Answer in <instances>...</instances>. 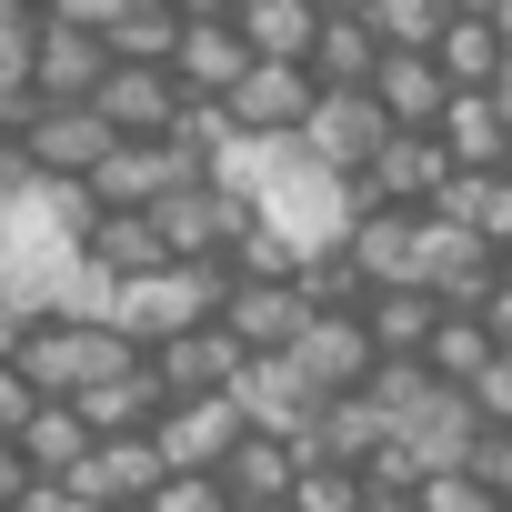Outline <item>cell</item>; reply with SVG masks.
Here are the masks:
<instances>
[{
    "label": "cell",
    "instance_id": "cell-1",
    "mask_svg": "<svg viewBox=\"0 0 512 512\" xmlns=\"http://www.w3.org/2000/svg\"><path fill=\"white\" fill-rule=\"evenodd\" d=\"M131 352H151V342H131L121 322H81V312H41L31 332H21V372L51 392V402H81L101 372H121Z\"/></svg>",
    "mask_w": 512,
    "mask_h": 512
},
{
    "label": "cell",
    "instance_id": "cell-7",
    "mask_svg": "<svg viewBox=\"0 0 512 512\" xmlns=\"http://www.w3.org/2000/svg\"><path fill=\"white\" fill-rule=\"evenodd\" d=\"M312 101H322V71H312V61H282V51H262V61L241 71V91H231L241 131H262V141L302 131V121H312Z\"/></svg>",
    "mask_w": 512,
    "mask_h": 512
},
{
    "label": "cell",
    "instance_id": "cell-19",
    "mask_svg": "<svg viewBox=\"0 0 512 512\" xmlns=\"http://www.w3.org/2000/svg\"><path fill=\"white\" fill-rule=\"evenodd\" d=\"M302 462H312V442H302V432H272V422H251V432L231 442L221 482H231V502H292Z\"/></svg>",
    "mask_w": 512,
    "mask_h": 512
},
{
    "label": "cell",
    "instance_id": "cell-17",
    "mask_svg": "<svg viewBox=\"0 0 512 512\" xmlns=\"http://www.w3.org/2000/svg\"><path fill=\"white\" fill-rule=\"evenodd\" d=\"M432 131H442V151H452L462 171H492V161L512 151V91H502V81H462Z\"/></svg>",
    "mask_w": 512,
    "mask_h": 512
},
{
    "label": "cell",
    "instance_id": "cell-48",
    "mask_svg": "<svg viewBox=\"0 0 512 512\" xmlns=\"http://www.w3.org/2000/svg\"><path fill=\"white\" fill-rule=\"evenodd\" d=\"M502 262H512V241H502Z\"/></svg>",
    "mask_w": 512,
    "mask_h": 512
},
{
    "label": "cell",
    "instance_id": "cell-41",
    "mask_svg": "<svg viewBox=\"0 0 512 512\" xmlns=\"http://www.w3.org/2000/svg\"><path fill=\"white\" fill-rule=\"evenodd\" d=\"M482 322H492V342H502V352H512V262H502V282H492V292H482Z\"/></svg>",
    "mask_w": 512,
    "mask_h": 512
},
{
    "label": "cell",
    "instance_id": "cell-31",
    "mask_svg": "<svg viewBox=\"0 0 512 512\" xmlns=\"http://www.w3.org/2000/svg\"><path fill=\"white\" fill-rule=\"evenodd\" d=\"M442 21H452V0H372V31H382L392 51H432Z\"/></svg>",
    "mask_w": 512,
    "mask_h": 512
},
{
    "label": "cell",
    "instance_id": "cell-3",
    "mask_svg": "<svg viewBox=\"0 0 512 512\" xmlns=\"http://www.w3.org/2000/svg\"><path fill=\"white\" fill-rule=\"evenodd\" d=\"M151 221H161V251H171V262H231V241H241V221H251V191H241V181H171V191L151 201Z\"/></svg>",
    "mask_w": 512,
    "mask_h": 512
},
{
    "label": "cell",
    "instance_id": "cell-2",
    "mask_svg": "<svg viewBox=\"0 0 512 512\" xmlns=\"http://www.w3.org/2000/svg\"><path fill=\"white\" fill-rule=\"evenodd\" d=\"M221 302H231V262H151V272L121 282V312L111 322L131 342H171L191 322H221Z\"/></svg>",
    "mask_w": 512,
    "mask_h": 512
},
{
    "label": "cell",
    "instance_id": "cell-49",
    "mask_svg": "<svg viewBox=\"0 0 512 512\" xmlns=\"http://www.w3.org/2000/svg\"><path fill=\"white\" fill-rule=\"evenodd\" d=\"M502 171H512V151H502Z\"/></svg>",
    "mask_w": 512,
    "mask_h": 512
},
{
    "label": "cell",
    "instance_id": "cell-28",
    "mask_svg": "<svg viewBox=\"0 0 512 512\" xmlns=\"http://www.w3.org/2000/svg\"><path fill=\"white\" fill-rule=\"evenodd\" d=\"M231 21L251 31V51H282V61H312V41H322V0H241Z\"/></svg>",
    "mask_w": 512,
    "mask_h": 512
},
{
    "label": "cell",
    "instance_id": "cell-35",
    "mask_svg": "<svg viewBox=\"0 0 512 512\" xmlns=\"http://www.w3.org/2000/svg\"><path fill=\"white\" fill-rule=\"evenodd\" d=\"M41 402H51V392H41V382L21 372V352H0V432H21V422H31Z\"/></svg>",
    "mask_w": 512,
    "mask_h": 512
},
{
    "label": "cell",
    "instance_id": "cell-6",
    "mask_svg": "<svg viewBox=\"0 0 512 512\" xmlns=\"http://www.w3.org/2000/svg\"><path fill=\"white\" fill-rule=\"evenodd\" d=\"M151 432H161L171 472H221V462H231V442L251 432V412H241V392H181Z\"/></svg>",
    "mask_w": 512,
    "mask_h": 512
},
{
    "label": "cell",
    "instance_id": "cell-21",
    "mask_svg": "<svg viewBox=\"0 0 512 512\" xmlns=\"http://www.w3.org/2000/svg\"><path fill=\"white\" fill-rule=\"evenodd\" d=\"M81 412H91L101 432H151V422L171 412V382H161V362H151V352H131L121 372H101V382L81 392Z\"/></svg>",
    "mask_w": 512,
    "mask_h": 512
},
{
    "label": "cell",
    "instance_id": "cell-5",
    "mask_svg": "<svg viewBox=\"0 0 512 512\" xmlns=\"http://www.w3.org/2000/svg\"><path fill=\"white\" fill-rule=\"evenodd\" d=\"M21 131H31V151H41L51 181H91V171L111 161V141H121V131L101 121V101H31Z\"/></svg>",
    "mask_w": 512,
    "mask_h": 512
},
{
    "label": "cell",
    "instance_id": "cell-36",
    "mask_svg": "<svg viewBox=\"0 0 512 512\" xmlns=\"http://www.w3.org/2000/svg\"><path fill=\"white\" fill-rule=\"evenodd\" d=\"M11 512H101V502H91V492H81L71 472H41V482H31V492L11 502Z\"/></svg>",
    "mask_w": 512,
    "mask_h": 512
},
{
    "label": "cell",
    "instance_id": "cell-22",
    "mask_svg": "<svg viewBox=\"0 0 512 512\" xmlns=\"http://www.w3.org/2000/svg\"><path fill=\"white\" fill-rule=\"evenodd\" d=\"M382 31H372V11H322V41H312V71H322V91H372V71H382Z\"/></svg>",
    "mask_w": 512,
    "mask_h": 512
},
{
    "label": "cell",
    "instance_id": "cell-11",
    "mask_svg": "<svg viewBox=\"0 0 512 512\" xmlns=\"http://www.w3.org/2000/svg\"><path fill=\"white\" fill-rule=\"evenodd\" d=\"M442 181H452V151H442V131H402V121H392V141L372 151V171H352L362 211H372V201H432Z\"/></svg>",
    "mask_w": 512,
    "mask_h": 512
},
{
    "label": "cell",
    "instance_id": "cell-45",
    "mask_svg": "<svg viewBox=\"0 0 512 512\" xmlns=\"http://www.w3.org/2000/svg\"><path fill=\"white\" fill-rule=\"evenodd\" d=\"M492 21H502V31H512V0H492Z\"/></svg>",
    "mask_w": 512,
    "mask_h": 512
},
{
    "label": "cell",
    "instance_id": "cell-50",
    "mask_svg": "<svg viewBox=\"0 0 512 512\" xmlns=\"http://www.w3.org/2000/svg\"><path fill=\"white\" fill-rule=\"evenodd\" d=\"M502 512H512V502H502Z\"/></svg>",
    "mask_w": 512,
    "mask_h": 512
},
{
    "label": "cell",
    "instance_id": "cell-51",
    "mask_svg": "<svg viewBox=\"0 0 512 512\" xmlns=\"http://www.w3.org/2000/svg\"><path fill=\"white\" fill-rule=\"evenodd\" d=\"M502 91H512V81H502Z\"/></svg>",
    "mask_w": 512,
    "mask_h": 512
},
{
    "label": "cell",
    "instance_id": "cell-26",
    "mask_svg": "<svg viewBox=\"0 0 512 512\" xmlns=\"http://www.w3.org/2000/svg\"><path fill=\"white\" fill-rule=\"evenodd\" d=\"M11 442H21L41 472H81V462H91V442H101V422H91L81 402H41V412L11 432Z\"/></svg>",
    "mask_w": 512,
    "mask_h": 512
},
{
    "label": "cell",
    "instance_id": "cell-24",
    "mask_svg": "<svg viewBox=\"0 0 512 512\" xmlns=\"http://www.w3.org/2000/svg\"><path fill=\"white\" fill-rule=\"evenodd\" d=\"M432 211L472 221V231H482V241L502 251V241H512V171H502V161H492V171H462V161H452V181L432 191Z\"/></svg>",
    "mask_w": 512,
    "mask_h": 512
},
{
    "label": "cell",
    "instance_id": "cell-40",
    "mask_svg": "<svg viewBox=\"0 0 512 512\" xmlns=\"http://www.w3.org/2000/svg\"><path fill=\"white\" fill-rule=\"evenodd\" d=\"M472 462H482V472H492V492H502V502H512V432H502V422H492V432H482V452H472Z\"/></svg>",
    "mask_w": 512,
    "mask_h": 512
},
{
    "label": "cell",
    "instance_id": "cell-42",
    "mask_svg": "<svg viewBox=\"0 0 512 512\" xmlns=\"http://www.w3.org/2000/svg\"><path fill=\"white\" fill-rule=\"evenodd\" d=\"M171 11H181V21H231L241 0H171Z\"/></svg>",
    "mask_w": 512,
    "mask_h": 512
},
{
    "label": "cell",
    "instance_id": "cell-46",
    "mask_svg": "<svg viewBox=\"0 0 512 512\" xmlns=\"http://www.w3.org/2000/svg\"><path fill=\"white\" fill-rule=\"evenodd\" d=\"M231 512H282V502H231Z\"/></svg>",
    "mask_w": 512,
    "mask_h": 512
},
{
    "label": "cell",
    "instance_id": "cell-38",
    "mask_svg": "<svg viewBox=\"0 0 512 512\" xmlns=\"http://www.w3.org/2000/svg\"><path fill=\"white\" fill-rule=\"evenodd\" d=\"M31 482H41V462H31V452H21L11 432H0V512H11V502H21Z\"/></svg>",
    "mask_w": 512,
    "mask_h": 512
},
{
    "label": "cell",
    "instance_id": "cell-14",
    "mask_svg": "<svg viewBox=\"0 0 512 512\" xmlns=\"http://www.w3.org/2000/svg\"><path fill=\"white\" fill-rule=\"evenodd\" d=\"M111 71V41L81 31V21H41V51H31V101H91ZM21 101V111H31Z\"/></svg>",
    "mask_w": 512,
    "mask_h": 512
},
{
    "label": "cell",
    "instance_id": "cell-39",
    "mask_svg": "<svg viewBox=\"0 0 512 512\" xmlns=\"http://www.w3.org/2000/svg\"><path fill=\"white\" fill-rule=\"evenodd\" d=\"M41 11H51V21H81V31H111L131 0H41Z\"/></svg>",
    "mask_w": 512,
    "mask_h": 512
},
{
    "label": "cell",
    "instance_id": "cell-29",
    "mask_svg": "<svg viewBox=\"0 0 512 512\" xmlns=\"http://www.w3.org/2000/svg\"><path fill=\"white\" fill-rule=\"evenodd\" d=\"M302 442H312V432H302ZM362 502H372V482H362V462H342V452H312L282 512H362Z\"/></svg>",
    "mask_w": 512,
    "mask_h": 512
},
{
    "label": "cell",
    "instance_id": "cell-37",
    "mask_svg": "<svg viewBox=\"0 0 512 512\" xmlns=\"http://www.w3.org/2000/svg\"><path fill=\"white\" fill-rule=\"evenodd\" d=\"M472 402H482V422H502V432H512V352H492V372L472 382Z\"/></svg>",
    "mask_w": 512,
    "mask_h": 512
},
{
    "label": "cell",
    "instance_id": "cell-25",
    "mask_svg": "<svg viewBox=\"0 0 512 512\" xmlns=\"http://www.w3.org/2000/svg\"><path fill=\"white\" fill-rule=\"evenodd\" d=\"M492 352H502V342H492V322H482L472 302H442V322H432L422 362H432L442 382H482V372H492Z\"/></svg>",
    "mask_w": 512,
    "mask_h": 512
},
{
    "label": "cell",
    "instance_id": "cell-15",
    "mask_svg": "<svg viewBox=\"0 0 512 512\" xmlns=\"http://www.w3.org/2000/svg\"><path fill=\"white\" fill-rule=\"evenodd\" d=\"M292 362H302L322 392H362V382H372V362H382V342H372V322H362V312H312V322H302V342H292Z\"/></svg>",
    "mask_w": 512,
    "mask_h": 512
},
{
    "label": "cell",
    "instance_id": "cell-32",
    "mask_svg": "<svg viewBox=\"0 0 512 512\" xmlns=\"http://www.w3.org/2000/svg\"><path fill=\"white\" fill-rule=\"evenodd\" d=\"M422 512H502V492H492L482 462H442V472L422 482Z\"/></svg>",
    "mask_w": 512,
    "mask_h": 512
},
{
    "label": "cell",
    "instance_id": "cell-10",
    "mask_svg": "<svg viewBox=\"0 0 512 512\" xmlns=\"http://www.w3.org/2000/svg\"><path fill=\"white\" fill-rule=\"evenodd\" d=\"M221 322H231L251 352H292V342H302V322H312V302H302V282H292V272H231Z\"/></svg>",
    "mask_w": 512,
    "mask_h": 512
},
{
    "label": "cell",
    "instance_id": "cell-13",
    "mask_svg": "<svg viewBox=\"0 0 512 512\" xmlns=\"http://www.w3.org/2000/svg\"><path fill=\"white\" fill-rule=\"evenodd\" d=\"M251 61H262V51H251V31H241V21H181V51H171V81H181L191 101H231Z\"/></svg>",
    "mask_w": 512,
    "mask_h": 512
},
{
    "label": "cell",
    "instance_id": "cell-12",
    "mask_svg": "<svg viewBox=\"0 0 512 512\" xmlns=\"http://www.w3.org/2000/svg\"><path fill=\"white\" fill-rule=\"evenodd\" d=\"M231 392H241V412H251V422H272V432H312V422H322V402H332L292 352H251Z\"/></svg>",
    "mask_w": 512,
    "mask_h": 512
},
{
    "label": "cell",
    "instance_id": "cell-30",
    "mask_svg": "<svg viewBox=\"0 0 512 512\" xmlns=\"http://www.w3.org/2000/svg\"><path fill=\"white\" fill-rule=\"evenodd\" d=\"M101 41H111V61H171L181 51V11H171V0H131Z\"/></svg>",
    "mask_w": 512,
    "mask_h": 512
},
{
    "label": "cell",
    "instance_id": "cell-47",
    "mask_svg": "<svg viewBox=\"0 0 512 512\" xmlns=\"http://www.w3.org/2000/svg\"><path fill=\"white\" fill-rule=\"evenodd\" d=\"M101 512H151V502H101Z\"/></svg>",
    "mask_w": 512,
    "mask_h": 512
},
{
    "label": "cell",
    "instance_id": "cell-20",
    "mask_svg": "<svg viewBox=\"0 0 512 512\" xmlns=\"http://www.w3.org/2000/svg\"><path fill=\"white\" fill-rule=\"evenodd\" d=\"M372 101H382L402 131H432V121H442V101H452V71H442V51H382V71H372Z\"/></svg>",
    "mask_w": 512,
    "mask_h": 512
},
{
    "label": "cell",
    "instance_id": "cell-44",
    "mask_svg": "<svg viewBox=\"0 0 512 512\" xmlns=\"http://www.w3.org/2000/svg\"><path fill=\"white\" fill-rule=\"evenodd\" d=\"M322 11H372V0H322Z\"/></svg>",
    "mask_w": 512,
    "mask_h": 512
},
{
    "label": "cell",
    "instance_id": "cell-16",
    "mask_svg": "<svg viewBox=\"0 0 512 512\" xmlns=\"http://www.w3.org/2000/svg\"><path fill=\"white\" fill-rule=\"evenodd\" d=\"M151 362H161V382H171V402H181V392H231L241 362H251V342H241L231 322H191V332L151 342Z\"/></svg>",
    "mask_w": 512,
    "mask_h": 512
},
{
    "label": "cell",
    "instance_id": "cell-4",
    "mask_svg": "<svg viewBox=\"0 0 512 512\" xmlns=\"http://www.w3.org/2000/svg\"><path fill=\"white\" fill-rule=\"evenodd\" d=\"M412 282H422V292H442V302H472V312H482V292L502 282V251H492L472 221H452V211H432V201H422V251H412Z\"/></svg>",
    "mask_w": 512,
    "mask_h": 512
},
{
    "label": "cell",
    "instance_id": "cell-27",
    "mask_svg": "<svg viewBox=\"0 0 512 512\" xmlns=\"http://www.w3.org/2000/svg\"><path fill=\"white\" fill-rule=\"evenodd\" d=\"M362 322H372L382 352H422L432 322H442V292H422V282H382V292L362 302Z\"/></svg>",
    "mask_w": 512,
    "mask_h": 512
},
{
    "label": "cell",
    "instance_id": "cell-18",
    "mask_svg": "<svg viewBox=\"0 0 512 512\" xmlns=\"http://www.w3.org/2000/svg\"><path fill=\"white\" fill-rule=\"evenodd\" d=\"M161 472H171V452H161V432H101L91 442V462L71 472L91 502H151L161 492Z\"/></svg>",
    "mask_w": 512,
    "mask_h": 512
},
{
    "label": "cell",
    "instance_id": "cell-9",
    "mask_svg": "<svg viewBox=\"0 0 512 512\" xmlns=\"http://www.w3.org/2000/svg\"><path fill=\"white\" fill-rule=\"evenodd\" d=\"M392 141V111L372 101V91H322L312 101V121H302V151L312 161H332V171H372V151Z\"/></svg>",
    "mask_w": 512,
    "mask_h": 512
},
{
    "label": "cell",
    "instance_id": "cell-23",
    "mask_svg": "<svg viewBox=\"0 0 512 512\" xmlns=\"http://www.w3.org/2000/svg\"><path fill=\"white\" fill-rule=\"evenodd\" d=\"M432 51H442V71H452V91H462V81H512V31H502L492 11H452Z\"/></svg>",
    "mask_w": 512,
    "mask_h": 512
},
{
    "label": "cell",
    "instance_id": "cell-33",
    "mask_svg": "<svg viewBox=\"0 0 512 512\" xmlns=\"http://www.w3.org/2000/svg\"><path fill=\"white\" fill-rule=\"evenodd\" d=\"M151 512H231V482L221 472H161Z\"/></svg>",
    "mask_w": 512,
    "mask_h": 512
},
{
    "label": "cell",
    "instance_id": "cell-43",
    "mask_svg": "<svg viewBox=\"0 0 512 512\" xmlns=\"http://www.w3.org/2000/svg\"><path fill=\"white\" fill-rule=\"evenodd\" d=\"M362 512H422V492H372Z\"/></svg>",
    "mask_w": 512,
    "mask_h": 512
},
{
    "label": "cell",
    "instance_id": "cell-8",
    "mask_svg": "<svg viewBox=\"0 0 512 512\" xmlns=\"http://www.w3.org/2000/svg\"><path fill=\"white\" fill-rule=\"evenodd\" d=\"M91 101H101V121H111V131H131V141H161V131L181 121V101H191V91L171 81V61H111Z\"/></svg>",
    "mask_w": 512,
    "mask_h": 512
},
{
    "label": "cell",
    "instance_id": "cell-34",
    "mask_svg": "<svg viewBox=\"0 0 512 512\" xmlns=\"http://www.w3.org/2000/svg\"><path fill=\"white\" fill-rule=\"evenodd\" d=\"M31 181H41V151H31V131H21V121H0V211H11Z\"/></svg>",
    "mask_w": 512,
    "mask_h": 512
}]
</instances>
